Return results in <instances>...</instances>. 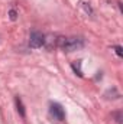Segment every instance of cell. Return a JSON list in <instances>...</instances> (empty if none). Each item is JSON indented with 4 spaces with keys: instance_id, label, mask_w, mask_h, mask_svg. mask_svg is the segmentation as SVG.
Instances as JSON below:
<instances>
[{
    "instance_id": "cell-7",
    "label": "cell",
    "mask_w": 123,
    "mask_h": 124,
    "mask_svg": "<svg viewBox=\"0 0 123 124\" xmlns=\"http://www.w3.org/2000/svg\"><path fill=\"white\" fill-rule=\"evenodd\" d=\"M10 19L12 20H16V12L15 10H10Z\"/></svg>"
},
{
    "instance_id": "cell-4",
    "label": "cell",
    "mask_w": 123,
    "mask_h": 124,
    "mask_svg": "<svg viewBox=\"0 0 123 124\" xmlns=\"http://www.w3.org/2000/svg\"><path fill=\"white\" fill-rule=\"evenodd\" d=\"M15 102H16V108H18V113L20 114V117H25L26 113H25V107H23V104H22V100H20L19 97H16V98H15Z\"/></svg>"
},
{
    "instance_id": "cell-2",
    "label": "cell",
    "mask_w": 123,
    "mask_h": 124,
    "mask_svg": "<svg viewBox=\"0 0 123 124\" xmlns=\"http://www.w3.org/2000/svg\"><path fill=\"white\" fill-rule=\"evenodd\" d=\"M44 43H45V36L41 32H32L31 38H29V46L33 49H39L44 46Z\"/></svg>"
},
{
    "instance_id": "cell-8",
    "label": "cell",
    "mask_w": 123,
    "mask_h": 124,
    "mask_svg": "<svg viewBox=\"0 0 123 124\" xmlns=\"http://www.w3.org/2000/svg\"><path fill=\"white\" fill-rule=\"evenodd\" d=\"M116 121L120 124L122 123V118H120V113H116Z\"/></svg>"
},
{
    "instance_id": "cell-1",
    "label": "cell",
    "mask_w": 123,
    "mask_h": 124,
    "mask_svg": "<svg viewBox=\"0 0 123 124\" xmlns=\"http://www.w3.org/2000/svg\"><path fill=\"white\" fill-rule=\"evenodd\" d=\"M57 45L65 52H74V51H80L84 46V39L83 38H58L57 39Z\"/></svg>"
},
{
    "instance_id": "cell-5",
    "label": "cell",
    "mask_w": 123,
    "mask_h": 124,
    "mask_svg": "<svg viewBox=\"0 0 123 124\" xmlns=\"http://www.w3.org/2000/svg\"><path fill=\"white\" fill-rule=\"evenodd\" d=\"M80 66H81V61H77V62H74V63H72V69L75 71V74H77L78 77H83V72H81Z\"/></svg>"
},
{
    "instance_id": "cell-6",
    "label": "cell",
    "mask_w": 123,
    "mask_h": 124,
    "mask_svg": "<svg viewBox=\"0 0 123 124\" xmlns=\"http://www.w3.org/2000/svg\"><path fill=\"white\" fill-rule=\"evenodd\" d=\"M113 49L116 51V54H117L119 56H122V55H123V52H122V48H120V46H113Z\"/></svg>"
},
{
    "instance_id": "cell-3",
    "label": "cell",
    "mask_w": 123,
    "mask_h": 124,
    "mask_svg": "<svg viewBox=\"0 0 123 124\" xmlns=\"http://www.w3.org/2000/svg\"><path fill=\"white\" fill-rule=\"evenodd\" d=\"M49 114H51L55 120H58V121H62V120L65 118V111H64L62 105L58 104V102H52V104L49 105Z\"/></svg>"
}]
</instances>
